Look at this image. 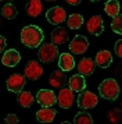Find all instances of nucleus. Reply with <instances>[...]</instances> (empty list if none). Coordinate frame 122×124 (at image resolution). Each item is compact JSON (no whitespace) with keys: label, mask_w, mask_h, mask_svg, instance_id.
<instances>
[{"label":"nucleus","mask_w":122,"mask_h":124,"mask_svg":"<svg viewBox=\"0 0 122 124\" xmlns=\"http://www.w3.org/2000/svg\"><path fill=\"white\" fill-rule=\"evenodd\" d=\"M94 68H96V62L93 59H89V57L82 59L78 64V71L82 75H90L94 71Z\"/></svg>","instance_id":"15"},{"label":"nucleus","mask_w":122,"mask_h":124,"mask_svg":"<svg viewBox=\"0 0 122 124\" xmlns=\"http://www.w3.org/2000/svg\"><path fill=\"white\" fill-rule=\"evenodd\" d=\"M1 1H3V0H1Z\"/></svg>","instance_id":"34"},{"label":"nucleus","mask_w":122,"mask_h":124,"mask_svg":"<svg viewBox=\"0 0 122 124\" xmlns=\"http://www.w3.org/2000/svg\"><path fill=\"white\" fill-rule=\"evenodd\" d=\"M42 1L40 0H29V3L27 4V13L29 17H38L42 13Z\"/></svg>","instance_id":"21"},{"label":"nucleus","mask_w":122,"mask_h":124,"mask_svg":"<svg viewBox=\"0 0 122 124\" xmlns=\"http://www.w3.org/2000/svg\"><path fill=\"white\" fill-rule=\"evenodd\" d=\"M68 40V32H67L65 28H61V27H57L55 29H53L51 32V43L54 45H62Z\"/></svg>","instance_id":"17"},{"label":"nucleus","mask_w":122,"mask_h":124,"mask_svg":"<svg viewBox=\"0 0 122 124\" xmlns=\"http://www.w3.org/2000/svg\"><path fill=\"white\" fill-rule=\"evenodd\" d=\"M46 18H47V21H49L50 24L57 25V24L64 23L67 20V13H65V10L60 6L51 7L49 11L46 13Z\"/></svg>","instance_id":"9"},{"label":"nucleus","mask_w":122,"mask_h":124,"mask_svg":"<svg viewBox=\"0 0 122 124\" xmlns=\"http://www.w3.org/2000/svg\"><path fill=\"white\" fill-rule=\"evenodd\" d=\"M90 1H101V0H90Z\"/></svg>","instance_id":"32"},{"label":"nucleus","mask_w":122,"mask_h":124,"mask_svg":"<svg viewBox=\"0 0 122 124\" xmlns=\"http://www.w3.org/2000/svg\"><path fill=\"white\" fill-rule=\"evenodd\" d=\"M58 106L62 107V109H69L72 106V103L75 101V96H74V91L68 86V88H61L60 92H58Z\"/></svg>","instance_id":"8"},{"label":"nucleus","mask_w":122,"mask_h":124,"mask_svg":"<svg viewBox=\"0 0 122 124\" xmlns=\"http://www.w3.org/2000/svg\"><path fill=\"white\" fill-rule=\"evenodd\" d=\"M67 3H69V4H72V6H78L82 0H65Z\"/></svg>","instance_id":"31"},{"label":"nucleus","mask_w":122,"mask_h":124,"mask_svg":"<svg viewBox=\"0 0 122 124\" xmlns=\"http://www.w3.org/2000/svg\"><path fill=\"white\" fill-rule=\"evenodd\" d=\"M49 82L51 86L54 88H61L67 84V77H65V71L62 70H55L53 73L50 74V78H49Z\"/></svg>","instance_id":"13"},{"label":"nucleus","mask_w":122,"mask_h":124,"mask_svg":"<svg viewBox=\"0 0 122 124\" xmlns=\"http://www.w3.org/2000/svg\"><path fill=\"white\" fill-rule=\"evenodd\" d=\"M58 67L62 71H65V73L74 70V67H75V60H74L72 54H69V53H62L58 57Z\"/></svg>","instance_id":"16"},{"label":"nucleus","mask_w":122,"mask_h":124,"mask_svg":"<svg viewBox=\"0 0 122 124\" xmlns=\"http://www.w3.org/2000/svg\"><path fill=\"white\" fill-rule=\"evenodd\" d=\"M38 57L42 63H51L58 57V49L54 43H44L39 47Z\"/></svg>","instance_id":"3"},{"label":"nucleus","mask_w":122,"mask_h":124,"mask_svg":"<svg viewBox=\"0 0 122 124\" xmlns=\"http://www.w3.org/2000/svg\"><path fill=\"white\" fill-rule=\"evenodd\" d=\"M119 85L115 79L107 78L99 85V93L101 98H104L107 101H115L119 96Z\"/></svg>","instance_id":"2"},{"label":"nucleus","mask_w":122,"mask_h":124,"mask_svg":"<svg viewBox=\"0 0 122 124\" xmlns=\"http://www.w3.org/2000/svg\"><path fill=\"white\" fill-rule=\"evenodd\" d=\"M111 29H112L114 32H116V34L122 35V16L121 14L116 16V17H114L112 23H111Z\"/></svg>","instance_id":"26"},{"label":"nucleus","mask_w":122,"mask_h":124,"mask_svg":"<svg viewBox=\"0 0 122 124\" xmlns=\"http://www.w3.org/2000/svg\"><path fill=\"white\" fill-rule=\"evenodd\" d=\"M20 62H21V54L15 49L6 50L3 57H1V63H3V66H6V67H15Z\"/></svg>","instance_id":"11"},{"label":"nucleus","mask_w":122,"mask_h":124,"mask_svg":"<svg viewBox=\"0 0 122 124\" xmlns=\"http://www.w3.org/2000/svg\"><path fill=\"white\" fill-rule=\"evenodd\" d=\"M67 24H68V28L79 29L83 24V17L81 14H76V13H75V14H71V16L68 17V20H67Z\"/></svg>","instance_id":"23"},{"label":"nucleus","mask_w":122,"mask_h":124,"mask_svg":"<svg viewBox=\"0 0 122 124\" xmlns=\"http://www.w3.org/2000/svg\"><path fill=\"white\" fill-rule=\"evenodd\" d=\"M115 53L118 57H122V39L116 40L115 43Z\"/></svg>","instance_id":"29"},{"label":"nucleus","mask_w":122,"mask_h":124,"mask_svg":"<svg viewBox=\"0 0 122 124\" xmlns=\"http://www.w3.org/2000/svg\"><path fill=\"white\" fill-rule=\"evenodd\" d=\"M25 82H27V79H25L24 75H21V74H13V75L8 77L6 85H7V89L8 91L18 93V92H21V91L24 89Z\"/></svg>","instance_id":"10"},{"label":"nucleus","mask_w":122,"mask_h":124,"mask_svg":"<svg viewBox=\"0 0 122 124\" xmlns=\"http://www.w3.org/2000/svg\"><path fill=\"white\" fill-rule=\"evenodd\" d=\"M17 101L22 107H31L33 105V102H35V96L28 91H21V92H18Z\"/></svg>","instance_id":"20"},{"label":"nucleus","mask_w":122,"mask_h":124,"mask_svg":"<svg viewBox=\"0 0 122 124\" xmlns=\"http://www.w3.org/2000/svg\"><path fill=\"white\" fill-rule=\"evenodd\" d=\"M43 31L38 25H27L21 31V42L28 47H38L43 42Z\"/></svg>","instance_id":"1"},{"label":"nucleus","mask_w":122,"mask_h":124,"mask_svg":"<svg viewBox=\"0 0 122 124\" xmlns=\"http://www.w3.org/2000/svg\"><path fill=\"white\" fill-rule=\"evenodd\" d=\"M88 31L94 36H99L103 34L104 31V25H103V18L100 16H93L88 21Z\"/></svg>","instance_id":"12"},{"label":"nucleus","mask_w":122,"mask_h":124,"mask_svg":"<svg viewBox=\"0 0 122 124\" xmlns=\"http://www.w3.org/2000/svg\"><path fill=\"white\" fill-rule=\"evenodd\" d=\"M69 88H71L74 92H82L85 91L86 88V79H85V75L82 74H75V75H72L71 78H69Z\"/></svg>","instance_id":"14"},{"label":"nucleus","mask_w":122,"mask_h":124,"mask_svg":"<svg viewBox=\"0 0 122 124\" xmlns=\"http://www.w3.org/2000/svg\"><path fill=\"white\" fill-rule=\"evenodd\" d=\"M89 49V42L83 35H76L69 42V50L74 54H83Z\"/></svg>","instance_id":"7"},{"label":"nucleus","mask_w":122,"mask_h":124,"mask_svg":"<svg viewBox=\"0 0 122 124\" xmlns=\"http://www.w3.org/2000/svg\"><path fill=\"white\" fill-rule=\"evenodd\" d=\"M97 102H99L97 95H94L90 91H82V92H79L76 103L81 109H93L97 105Z\"/></svg>","instance_id":"4"},{"label":"nucleus","mask_w":122,"mask_h":124,"mask_svg":"<svg viewBox=\"0 0 122 124\" xmlns=\"http://www.w3.org/2000/svg\"><path fill=\"white\" fill-rule=\"evenodd\" d=\"M74 121H75L76 124H92L93 118H92V116H90L89 113L79 112V113H76V116H75V118H74Z\"/></svg>","instance_id":"25"},{"label":"nucleus","mask_w":122,"mask_h":124,"mask_svg":"<svg viewBox=\"0 0 122 124\" xmlns=\"http://www.w3.org/2000/svg\"><path fill=\"white\" fill-rule=\"evenodd\" d=\"M6 46H7V42H6L4 36H0V52L6 50Z\"/></svg>","instance_id":"30"},{"label":"nucleus","mask_w":122,"mask_h":124,"mask_svg":"<svg viewBox=\"0 0 122 124\" xmlns=\"http://www.w3.org/2000/svg\"><path fill=\"white\" fill-rule=\"evenodd\" d=\"M25 77L29 79H32V81H36L42 77V74H43V67H42V64L36 60H29L27 63V66H25Z\"/></svg>","instance_id":"6"},{"label":"nucleus","mask_w":122,"mask_h":124,"mask_svg":"<svg viewBox=\"0 0 122 124\" xmlns=\"http://www.w3.org/2000/svg\"><path fill=\"white\" fill-rule=\"evenodd\" d=\"M36 101H38V103H40L42 107H51L53 105H55L58 102V99H57V95L53 91L40 89L36 95Z\"/></svg>","instance_id":"5"},{"label":"nucleus","mask_w":122,"mask_h":124,"mask_svg":"<svg viewBox=\"0 0 122 124\" xmlns=\"http://www.w3.org/2000/svg\"><path fill=\"white\" fill-rule=\"evenodd\" d=\"M47 1H53V0H47Z\"/></svg>","instance_id":"33"},{"label":"nucleus","mask_w":122,"mask_h":124,"mask_svg":"<svg viewBox=\"0 0 122 124\" xmlns=\"http://www.w3.org/2000/svg\"><path fill=\"white\" fill-rule=\"evenodd\" d=\"M55 110L51 107H42L38 113H36V118L40 123H51L55 117Z\"/></svg>","instance_id":"19"},{"label":"nucleus","mask_w":122,"mask_h":124,"mask_svg":"<svg viewBox=\"0 0 122 124\" xmlns=\"http://www.w3.org/2000/svg\"><path fill=\"white\" fill-rule=\"evenodd\" d=\"M94 62H96V64L99 67L107 68V67H110L111 63H112V54L108 50H101L96 54V60Z\"/></svg>","instance_id":"18"},{"label":"nucleus","mask_w":122,"mask_h":124,"mask_svg":"<svg viewBox=\"0 0 122 124\" xmlns=\"http://www.w3.org/2000/svg\"><path fill=\"white\" fill-rule=\"evenodd\" d=\"M4 121L6 123H10V124H15V123H18V117L15 114H8V116L4 117Z\"/></svg>","instance_id":"28"},{"label":"nucleus","mask_w":122,"mask_h":124,"mask_svg":"<svg viewBox=\"0 0 122 124\" xmlns=\"http://www.w3.org/2000/svg\"><path fill=\"white\" fill-rule=\"evenodd\" d=\"M17 14H18V11H17V8L13 6L11 3L4 4L3 8H1V16H3L4 18H7V20H13V18H15Z\"/></svg>","instance_id":"24"},{"label":"nucleus","mask_w":122,"mask_h":124,"mask_svg":"<svg viewBox=\"0 0 122 124\" xmlns=\"http://www.w3.org/2000/svg\"><path fill=\"white\" fill-rule=\"evenodd\" d=\"M107 117H108V120L112 121V123H118L122 118V112L119 109H112V110L107 114Z\"/></svg>","instance_id":"27"},{"label":"nucleus","mask_w":122,"mask_h":124,"mask_svg":"<svg viewBox=\"0 0 122 124\" xmlns=\"http://www.w3.org/2000/svg\"><path fill=\"white\" fill-rule=\"evenodd\" d=\"M104 10L110 17L114 18V17H116V16H119L121 4H119L118 0H108V1L105 3V6H104Z\"/></svg>","instance_id":"22"}]
</instances>
